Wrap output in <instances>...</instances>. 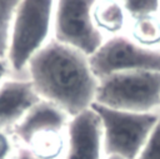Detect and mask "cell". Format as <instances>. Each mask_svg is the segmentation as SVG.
<instances>
[{"mask_svg":"<svg viewBox=\"0 0 160 159\" xmlns=\"http://www.w3.org/2000/svg\"><path fill=\"white\" fill-rule=\"evenodd\" d=\"M28 68L39 96L56 104L70 118L95 101L99 79L90 68L89 56L74 48L51 41L29 60Z\"/></svg>","mask_w":160,"mask_h":159,"instance_id":"cell-1","label":"cell"},{"mask_svg":"<svg viewBox=\"0 0 160 159\" xmlns=\"http://www.w3.org/2000/svg\"><path fill=\"white\" fill-rule=\"evenodd\" d=\"M94 103L134 113H158L160 71H122L102 78L99 80Z\"/></svg>","mask_w":160,"mask_h":159,"instance_id":"cell-2","label":"cell"},{"mask_svg":"<svg viewBox=\"0 0 160 159\" xmlns=\"http://www.w3.org/2000/svg\"><path fill=\"white\" fill-rule=\"evenodd\" d=\"M102 125L104 154L136 159L160 119L159 113H134L92 103Z\"/></svg>","mask_w":160,"mask_h":159,"instance_id":"cell-3","label":"cell"},{"mask_svg":"<svg viewBox=\"0 0 160 159\" xmlns=\"http://www.w3.org/2000/svg\"><path fill=\"white\" fill-rule=\"evenodd\" d=\"M54 10V0H21L11 24L8 59L20 71L44 46Z\"/></svg>","mask_w":160,"mask_h":159,"instance_id":"cell-4","label":"cell"},{"mask_svg":"<svg viewBox=\"0 0 160 159\" xmlns=\"http://www.w3.org/2000/svg\"><path fill=\"white\" fill-rule=\"evenodd\" d=\"M96 0H58L54 31L56 41L74 48L86 56L102 45V35L92 20Z\"/></svg>","mask_w":160,"mask_h":159,"instance_id":"cell-5","label":"cell"},{"mask_svg":"<svg viewBox=\"0 0 160 159\" xmlns=\"http://www.w3.org/2000/svg\"><path fill=\"white\" fill-rule=\"evenodd\" d=\"M90 68L100 80L115 73L160 71V50L139 45L132 39L115 35L89 56Z\"/></svg>","mask_w":160,"mask_h":159,"instance_id":"cell-6","label":"cell"},{"mask_svg":"<svg viewBox=\"0 0 160 159\" xmlns=\"http://www.w3.org/2000/svg\"><path fill=\"white\" fill-rule=\"evenodd\" d=\"M64 159H104L102 125L98 113L89 108L70 118Z\"/></svg>","mask_w":160,"mask_h":159,"instance_id":"cell-7","label":"cell"},{"mask_svg":"<svg viewBox=\"0 0 160 159\" xmlns=\"http://www.w3.org/2000/svg\"><path fill=\"white\" fill-rule=\"evenodd\" d=\"M70 116L56 104L41 99L14 126L15 136L26 145L34 136L48 131H65Z\"/></svg>","mask_w":160,"mask_h":159,"instance_id":"cell-8","label":"cell"},{"mask_svg":"<svg viewBox=\"0 0 160 159\" xmlns=\"http://www.w3.org/2000/svg\"><path fill=\"white\" fill-rule=\"evenodd\" d=\"M41 98L30 80H8L0 85V128L15 126Z\"/></svg>","mask_w":160,"mask_h":159,"instance_id":"cell-9","label":"cell"},{"mask_svg":"<svg viewBox=\"0 0 160 159\" xmlns=\"http://www.w3.org/2000/svg\"><path fill=\"white\" fill-rule=\"evenodd\" d=\"M126 13L120 0H96L92 8V20L99 30L110 34L119 33L125 25Z\"/></svg>","mask_w":160,"mask_h":159,"instance_id":"cell-10","label":"cell"},{"mask_svg":"<svg viewBox=\"0 0 160 159\" xmlns=\"http://www.w3.org/2000/svg\"><path fill=\"white\" fill-rule=\"evenodd\" d=\"M131 36L141 46L152 49L160 44V19L156 15L132 19Z\"/></svg>","mask_w":160,"mask_h":159,"instance_id":"cell-11","label":"cell"},{"mask_svg":"<svg viewBox=\"0 0 160 159\" xmlns=\"http://www.w3.org/2000/svg\"><path fill=\"white\" fill-rule=\"evenodd\" d=\"M21 0H0V60L8 55L11 24Z\"/></svg>","mask_w":160,"mask_h":159,"instance_id":"cell-12","label":"cell"},{"mask_svg":"<svg viewBox=\"0 0 160 159\" xmlns=\"http://www.w3.org/2000/svg\"><path fill=\"white\" fill-rule=\"evenodd\" d=\"M120 3L131 19L156 15L160 8V0H120Z\"/></svg>","mask_w":160,"mask_h":159,"instance_id":"cell-13","label":"cell"},{"mask_svg":"<svg viewBox=\"0 0 160 159\" xmlns=\"http://www.w3.org/2000/svg\"><path fill=\"white\" fill-rule=\"evenodd\" d=\"M136 159H160V119L150 133Z\"/></svg>","mask_w":160,"mask_h":159,"instance_id":"cell-14","label":"cell"},{"mask_svg":"<svg viewBox=\"0 0 160 159\" xmlns=\"http://www.w3.org/2000/svg\"><path fill=\"white\" fill-rule=\"evenodd\" d=\"M12 151V143L0 128V159H9Z\"/></svg>","mask_w":160,"mask_h":159,"instance_id":"cell-15","label":"cell"},{"mask_svg":"<svg viewBox=\"0 0 160 159\" xmlns=\"http://www.w3.org/2000/svg\"><path fill=\"white\" fill-rule=\"evenodd\" d=\"M15 159H38V158H36L35 155H32L28 148L24 146V148H20V149L18 150Z\"/></svg>","mask_w":160,"mask_h":159,"instance_id":"cell-16","label":"cell"},{"mask_svg":"<svg viewBox=\"0 0 160 159\" xmlns=\"http://www.w3.org/2000/svg\"><path fill=\"white\" fill-rule=\"evenodd\" d=\"M5 73H6V65L4 64L2 60H0V81H1L2 76L5 75Z\"/></svg>","mask_w":160,"mask_h":159,"instance_id":"cell-17","label":"cell"},{"mask_svg":"<svg viewBox=\"0 0 160 159\" xmlns=\"http://www.w3.org/2000/svg\"><path fill=\"white\" fill-rule=\"evenodd\" d=\"M104 159H122V158H120V156H116V155H108V156H105Z\"/></svg>","mask_w":160,"mask_h":159,"instance_id":"cell-18","label":"cell"},{"mask_svg":"<svg viewBox=\"0 0 160 159\" xmlns=\"http://www.w3.org/2000/svg\"><path fill=\"white\" fill-rule=\"evenodd\" d=\"M158 113H159V115H160V109H159V111H158Z\"/></svg>","mask_w":160,"mask_h":159,"instance_id":"cell-19","label":"cell"}]
</instances>
